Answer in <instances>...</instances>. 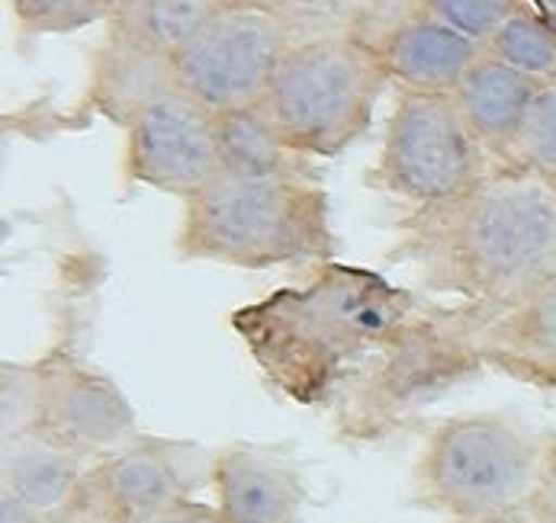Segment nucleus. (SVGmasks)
Returning <instances> with one entry per match:
<instances>
[{
    "label": "nucleus",
    "instance_id": "obj_1",
    "mask_svg": "<svg viewBox=\"0 0 556 523\" xmlns=\"http://www.w3.org/2000/svg\"><path fill=\"white\" fill-rule=\"evenodd\" d=\"M402 257L431 293L467 299L479 318L505 311L556 277V187L528 170L489 174L470 193L418 209Z\"/></svg>",
    "mask_w": 556,
    "mask_h": 523
},
{
    "label": "nucleus",
    "instance_id": "obj_2",
    "mask_svg": "<svg viewBox=\"0 0 556 523\" xmlns=\"http://www.w3.org/2000/svg\"><path fill=\"white\" fill-rule=\"evenodd\" d=\"M412 321V293L374 270L341 264L232 315L261 373L296 401L321 398L361 360L380 357Z\"/></svg>",
    "mask_w": 556,
    "mask_h": 523
},
{
    "label": "nucleus",
    "instance_id": "obj_3",
    "mask_svg": "<svg viewBox=\"0 0 556 523\" xmlns=\"http://www.w3.org/2000/svg\"><path fill=\"white\" fill-rule=\"evenodd\" d=\"M174 247L184 260L267 270L334 251L328 196L309 177H229L184 203Z\"/></svg>",
    "mask_w": 556,
    "mask_h": 523
},
{
    "label": "nucleus",
    "instance_id": "obj_4",
    "mask_svg": "<svg viewBox=\"0 0 556 523\" xmlns=\"http://www.w3.org/2000/svg\"><path fill=\"white\" fill-rule=\"evenodd\" d=\"M554 447L515 414L482 411L438 424L415 462L418 505L457 523L528 511Z\"/></svg>",
    "mask_w": 556,
    "mask_h": 523
},
{
    "label": "nucleus",
    "instance_id": "obj_5",
    "mask_svg": "<svg viewBox=\"0 0 556 523\" xmlns=\"http://www.w3.org/2000/svg\"><path fill=\"white\" fill-rule=\"evenodd\" d=\"M387 65L361 36L290 46L261 100L287 149L300 157H331L351 149L383 97Z\"/></svg>",
    "mask_w": 556,
    "mask_h": 523
},
{
    "label": "nucleus",
    "instance_id": "obj_6",
    "mask_svg": "<svg viewBox=\"0 0 556 523\" xmlns=\"http://www.w3.org/2000/svg\"><path fill=\"white\" fill-rule=\"evenodd\" d=\"M489 177V151L447 93L399 90L374 183L418 209L444 206Z\"/></svg>",
    "mask_w": 556,
    "mask_h": 523
},
{
    "label": "nucleus",
    "instance_id": "obj_7",
    "mask_svg": "<svg viewBox=\"0 0 556 523\" xmlns=\"http://www.w3.org/2000/svg\"><path fill=\"white\" fill-rule=\"evenodd\" d=\"M287 49L290 39L264 10L236 7L174 59L177 87L213 116L257 106Z\"/></svg>",
    "mask_w": 556,
    "mask_h": 523
},
{
    "label": "nucleus",
    "instance_id": "obj_8",
    "mask_svg": "<svg viewBox=\"0 0 556 523\" xmlns=\"http://www.w3.org/2000/svg\"><path fill=\"white\" fill-rule=\"evenodd\" d=\"M123 174L187 203L223 177L216 116L184 90L164 93L126 126Z\"/></svg>",
    "mask_w": 556,
    "mask_h": 523
},
{
    "label": "nucleus",
    "instance_id": "obj_9",
    "mask_svg": "<svg viewBox=\"0 0 556 523\" xmlns=\"http://www.w3.org/2000/svg\"><path fill=\"white\" fill-rule=\"evenodd\" d=\"M482 370L467 324L415 318L380 354L377 367L357 388V408L367 418H399Z\"/></svg>",
    "mask_w": 556,
    "mask_h": 523
},
{
    "label": "nucleus",
    "instance_id": "obj_10",
    "mask_svg": "<svg viewBox=\"0 0 556 523\" xmlns=\"http://www.w3.org/2000/svg\"><path fill=\"white\" fill-rule=\"evenodd\" d=\"M203 472H213V459L200 447L136 434L87 469L84 498L110 523H149L187 501Z\"/></svg>",
    "mask_w": 556,
    "mask_h": 523
},
{
    "label": "nucleus",
    "instance_id": "obj_11",
    "mask_svg": "<svg viewBox=\"0 0 556 523\" xmlns=\"http://www.w3.org/2000/svg\"><path fill=\"white\" fill-rule=\"evenodd\" d=\"M39 373V434L78 452L80 459H103L136 437V411L110 375L80 363L68 350H52L42 357Z\"/></svg>",
    "mask_w": 556,
    "mask_h": 523
},
{
    "label": "nucleus",
    "instance_id": "obj_12",
    "mask_svg": "<svg viewBox=\"0 0 556 523\" xmlns=\"http://www.w3.org/2000/svg\"><path fill=\"white\" fill-rule=\"evenodd\" d=\"M210 482L226 523H300L306 488L296 465L261 447H229L213 456Z\"/></svg>",
    "mask_w": 556,
    "mask_h": 523
},
{
    "label": "nucleus",
    "instance_id": "obj_13",
    "mask_svg": "<svg viewBox=\"0 0 556 523\" xmlns=\"http://www.w3.org/2000/svg\"><path fill=\"white\" fill-rule=\"evenodd\" d=\"M374 46L387 65L390 80L399 84V90L447 93V97H454V90L473 68V62L485 52V46L451 29L425 7L399 20Z\"/></svg>",
    "mask_w": 556,
    "mask_h": 523
},
{
    "label": "nucleus",
    "instance_id": "obj_14",
    "mask_svg": "<svg viewBox=\"0 0 556 523\" xmlns=\"http://www.w3.org/2000/svg\"><path fill=\"white\" fill-rule=\"evenodd\" d=\"M464 324L482 363L528 379H556V277L511 308Z\"/></svg>",
    "mask_w": 556,
    "mask_h": 523
},
{
    "label": "nucleus",
    "instance_id": "obj_15",
    "mask_svg": "<svg viewBox=\"0 0 556 523\" xmlns=\"http://www.w3.org/2000/svg\"><path fill=\"white\" fill-rule=\"evenodd\" d=\"M170 90H180L174 75V59L159 55L116 33H106L103 42L93 49L87 100L110 123L126 129L149 103H155Z\"/></svg>",
    "mask_w": 556,
    "mask_h": 523
},
{
    "label": "nucleus",
    "instance_id": "obj_16",
    "mask_svg": "<svg viewBox=\"0 0 556 523\" xmlns=\"http://www.w3.org/2000/svg\"><path fill=\"white\" fill-rule=\"evenodd\" d=\"M541 87V80L515 72L492 52H482L454 90V100L479 145L489 154L508 157Z\"/></svg>",
    "mask_w": 556,
    "mask_h": 523
},
{
    "label": "nucleus",
    "instance_id": "obj_17",
    "mask_svg": "<svg viewBox=\"0 0 556 523\" xmlns=\"http://www.w3.org/2000/svg\"><path fill=\"white\" fill-rule=\"evenodd\" d=\"M84 488H87V469L78 452L55 444L39 431L3 441L0 492L16 495L49 521L78 508Z\"/></svg>",
    "mask_w": 556,
    "mask_h": 523
},
{
    "label": "nucleus",
    "instance_id": "obj_18",
    "mask_svg": "<svg viewBox=\"0 0 556 523\" xmlns=\"http://www.w3.org/2000/svg\"><path fill=\"white\" fill-rule=\"evenodd\" d=\"M236 7H254V0H119L106 20V33L177 59L197 36Z\"/></svg>",
    "mask_w": 556,
    "mask_h": 523
},
{
    "label": "nucleus",
    "instance_id": "obj_19",
    "mask_svg": "<svg viewBox=\"0 0 556 523\" xmlns=\"http://www.w3.org/2000/svg\"><path fill=\"white\" fill-rule=\"evenodd\" d=\"M216 145L223 174L229 177H306V167L296 151L287 149L277 126L264 106H244L216 116Z\"/></svg>",
    "mask_w": 556,
    "mask_h": 523
},
{
    "label": "nucleus",
    "instance_id": "obj_20",
    "mask_svg": "<svg viewBox=\"0 0 556 523\" xmlns=\"http://www.w3.org/2000/svg\"><path fill=\"white\" fill-rule=\"evenodd\" d=\"M377 0H254L290 39V46L361 36Z\"/></svg>",
    "mask_w": 556,
    "mask_h": 523
},
{
    "label": "nucleus",
    "instance_id": "obj_21",
    "mask_svg": "<svg viewBox=\"0 0 556 523\" xmlns=\"http://www.w3.org/2000/svg\"><path fill=\"white\" fill-rule=\"evenodd\" d=\"M495 59L541 84L556 80V33L538 16L518 10L485 46Z\"/></svg>",
    "mask_w": 556,
    "mask_h": 523
},
{
    "label": "nucleus",
    "instance_id": "obj_22",
    "mask_svg": "<svg viewBox=\"0 0 556 523\" xmlns=\"http://www.w3.org/2000/svg\"><path fill=\"white\" fill-rule=\"evenodd\" d=\"M119 0H10V10L29 36H65L110 20Z\"/></svg>",
    "mask_w": 556,
    "mask_h": 523
},
{
    "label": "nucleus",
    "instance_id": "obj_23",
    "mask_svg": "<svg viewBox=\"0 0 556 523\" xmlns=\"http://www.w3.org/2000/svg\"><path fill=\"white\" fill-rule=\"evenodd\" d=\"M508 161H515L518 170H528L547 180L556 177V84H544L538 90Z\"/></svg>",
    "mask_w": 556,
    "mask_h": 523
},
{
    "label": "nucleus",
    "instance_id": "obj_24",
    "mask_svg": "<svg viewBox=\"0 0 556 523\" xmlns=\"http://www.w3.org/2000/svg\"><path fill=\"white\" fill-rule=\"evenodd\" d=\"M42 414V373L39 363L0 367V428L3 441L36 434Z\"/></svg>",
    "mask_w": 556,
    "mask_h": 523
},
{
    "label": "nucleus",
    "instance_id": "obj_25",
    "mask_svg": "<svg viewBox=\"0 0 556 523\" xmlns=\"http://www.w3.org/2000/svg\"><path fill=\"white\" fill-rule=\"evenodd\" d=\"M421 7L479 46H489V39L521 10L518 0H421Z\"/></svg>",
    "mask_w": 556,
    "mask_h": 523
},
{
    "label": "nucleus",
    "instance_id": "obj_26",
    "mask_svg": "<svg viewBox=\"0 0 556 523\" xmlns=\"http://www.w3.org/2000/svg\"><path fill=\"white\" fill-rule=\"evenodd\" d=\"M528 518L531 523H556V449L551 452V462H547V472L528 505Z\"/></svg>",
    "mask_w": 556,
    "mask_h": 523
},
{
    "label": "nucleus",
    "instance_id": "obj_27",
    "mask_svg": "<svg viewBox=\"0 0 556 523\" xmlns=\"http://www.w3.org/2000/svg\"><path fill=\"white\" fill-rule=\"evenodd\" d=\"M149 523H226V521H223V514H219V508H216V505H200V501L187 498V501H177L174 508L161 511L159 518Z\"/></svg>",
    "mask_w": 556,
    "mask_h": 523
},
{
    "label": "nucleus",
    "instance_id": "obj_28",
    "mask_svg": "<svg viewBox=\"0 0 556 523\" xmlns=\"http://www.w3.org/2000/svg\"><path fill=\"white\" fill-rule=\"evenodd\" d=\"M0 523H52L46 514H39L36 508H29L26 501H20L10 492H0Z\"/></svg>",
    "mask_w": 556,
    "mask_h": 523
},
{
    "label": "nucleus",
    "instance_id": "obj_29",
    "mask_svg": "<svg viewBox=\"0 0 556 523\" xmlns=\"http://www.w3.org/2000/svg\"><path fill=\"white\" fill-rule=\"evenodd\" d=\"M52 523H110L87 498H80L78 508H72L68 514H62V518H55Z\"/></svg>",
    "mask_w": 556,
    "mask_h": 523
},
{
    "label": "nucleus",
    "instance_id": "obj_30",
    "mask_svg": "<svg viewBox=\"0 0 556 523\" xmlns=\"http://www.w3.org/2000/svg\"><path fill=\"white\" fill-rule=\"evenodd\" d=\"M551 183H554V187H556V177H554V180H551Z\"/></svg>",
    "mask_w": 556,
    "mask_h": 523
}]
</instances>
